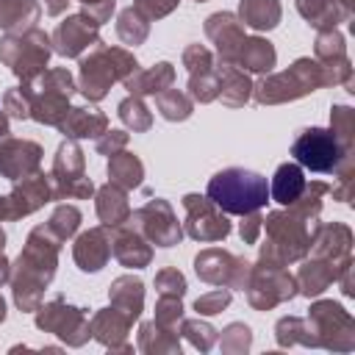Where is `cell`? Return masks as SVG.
<instances>
[{"mask_svg":"<svg viewBox=\"0 0 355 355\" xmlns=\"http://www.w3.org/2000/svg\"><path fill=\"white\" fill-rule=\"evenodd\" d=\"M230 302V291H222V288H216V291H211V294H205V297H200L197 302H194V308L200 311V313H219L225 305Z\"/></svg>","mask_w":355,"mask_h":355,"instance_id":"obj_35","label":"cell"},{"mask_svg":"<svg viewBox=\"0 0 355 355\" xmlns=\"http://www.w3.org/2000/svg\"><path fill=\"white\" fill-rule=\"evenodd\" d=\"M55 255H58V239L55 233L42 225L36 230H31L25 250L19 252L17 269L11 275V286H14V300L22 311H33L39 302L42 288L53 280L55 272Z\"/></svg>","mask_w":355,"mask_h":355,"instance_id":"obj_1","label":"cell"},{"mask_svg":"<svg viewBox=\"0 0 355 355\" xmlns=\"http://www.w3.org/2000/svg\"><path fill=\"white\" fill-rule=\"evenodd\" d=\"M8 277V261L3 258V252H0V283Z\"/></svg>","mask_w":355,"mask_h":355,"instance_id":"obj_44","label":"cell"},{"mask_svg":"<svg viewBox=\"0 0 355 355\" xmlns=\"http://www.w3.org/2000/svg\"><path fill=\"white\" fill-rule=\"evenodd\" d=\"M205 33L216 42V53H219L222 64H236V55H239V50H241V44H244L241 22H239L233 14L222 11V14L208 17Z\"/></svg>","mask_w":355,"mask_h":355,"instance_id":"obj_13","label":"cell"},{"mask_svg":"<svg viewBox=\"0 0 355 355\" xmlns=\"http://www.w3.org/2000/svg\"><path fill=\"white\" fill-rule=\"evenodd\" d=\"M147 31H150V22H147V17H144L141 11L125 8V11L119 14L116 33H119L122 42H128V44H141V42L147 39Z\"/></svg>","mask_w":355,"mask_h":355,"instance_id":"obj_28","label":"cell"},{"mask_svg":"<svg viewBox=\"0 0 355 355\" xmlns=\"http://www.w3.org/2000/svg\"><path fill=\"white\" fill-rule=\"evenodd\" d=\"M3 244H6V233L0 230V252H3Z\"/></svg>","mask_w":355,"mask_h":355,"instance_id":"obj_47","label":"cell"},{"mask_svg":"<svg viewBox=\"0 0 355 355\" xmlns=\"http://www.w3.org/2000/svg\"><path fill=\"white\" fill-rule=\"evenodd\" d=\"M155 286H158V291L166 294V297H183V291H186V280H183V275H180L178 269H164V272H158Z\"/></svg>","mask_w":355,"mask_h":355,"instance_id":"obj_34","label":"cell"},{"mask_svg":"<svg viewBox=\"0 0 355 355\" xmlns=\"http://www.w3.org/2000/svg\"><path fill=\"white\" fill-rule=\"evenodd\" d=\"M236 64H241L250 72H269L275 67V50L263 39H244V44L236 55Z\"/></svg>","mask_w":355,"mask_h":355,"instance_id":"obj_26","label":"cell"},{"mask_svg":"<svg viewBox=\"0 0 355 355\" xmlns=\"http://www.w3.org/2000/svg\"><path fill=\"white\" fill-rule=\"evenodd\" d=\"M8 216V197H0V219Z\"/></svg>","mask_w":355,"mask_h":355,"instance_id":"obj_45","label":"cell"},{"mask_svg":"<svg viewBox=\"0 0 355 355\" xmlns=\"http://www.w3.org/2000/svg\"><path fill=\"white\" fill-rule=\"evenodd\" d=\"M158 111L164 114V119L169 122H178V119H186L191 114V100L178 92V89H169V92H158Z\"/></svg>","mask_w":355,"mask_h":355,"instance_id":"obj_29","label":"cell"},{"mask_svg":"<svg viewBox=\"0 0 355 355\" xmlns=\"http://www.w3.org/2000/svg\"><path fill=\"white\" fill-rule=\"evenodd\" d=\"M67 3L69 0H44V8H47V14H61L67 8Z\"/></svg>","mask_w":355,"mask_h":355,"instance_id":"obj_42","label":"cell"},{"mask_svg":"<svg viewBox=\"0 0 355 355\" xmlns=\"http://www.w3.org/2000/svg\"><path fill=\"white\" fill-rule=\"evenodd\" d=\"M78 3H83V6L89 8V17H92L97 25H103V22H108V19H111L114 0H78Z\"/></svg>","mask_w":355,"mask_h":355,"instance_id":"obj_40","label":"cell"},{"mask_svg":"<svg viewBox=\"0 0 355 355\" xmlns=\"http://www.w3.org/2000/svg\"><path fill=\"white\" fill-rule=\"evenodd\" d=\"M114 255L125 266H147L150 263V247L139 236V230H119L114 239Z\"/></svg>","mask_w":355,"mask_h":355,"instance_id":"obj_22","label":"cell"},{"mask_svg":"<svg viewBox=\"0 0 355 355\" xmlns=\"http://www.w3.org/2000/svg\"><path fill=\"white\" fill-rule=\"evenodd\" d=\"M53 180L58 183L53 197H89L94 191L92 180L83 175V153L78 144L64 141L58 147V155L53 164Z\"/></svg>","mask_w":355,"mask_h":355,"instance_id":"obj_7","label":"cell"},{"mask_svg":"<svg viewBox=\"0 0 355 355\" xmlns=\"http://www.w3.org/2000/svg\"><path fill=\"white\" fill-rule=\"evenodd\" d=\"M97 214H100V219H103V225H122L125 219H128V214H130V208H128V200H125V191L119 189V186H103L100 191H97Z\"/></svg>","mask_w":355,"mask_h":355,"instance_id":"obj_21","label":"cell"},{"mask_svg":"<svg viewBox=\"0 0 355 355\" xmlns=\"http://www.w3.org/2000/svg\"><path fill=\"white\" fill-rule=\"evenodd\" d=\"M53 197V189H50V180L44 175H28L22 183L14 186L11 197H8V216L17 219V216H25L36 208H42L44 202H50Z\"/></svg>","mask_w":355,"mask_h":355,"instance_id":"obj_14","label":"cell"},{"mask_svg":"<svg viewBox=\"0 0 355 355\" xmlns=\"http://www.w3.org/2000/svg\"><path fill=\"white\" fill-rule=\"evenodd\" d=\"M219 97L225 105H241L250 97V80L241 69H236L233 64H222L219 67Z\"/></svg>","mask_w":355,"mask_h":355,"instance_id":"obj_23","label":"cell"},{"mask_svg":"<svg viewBox=\"0 0 355 355\" xmlns=\"http://www.w3.org/2000/svg\"><path fill=\"white\" fill-rule=\"evenodd\" d=\"M3 111H8V114L17 116V119L31 116V89H28V86L8 89L6 97H3Z\"/></svg>","mask_w":355,"mask_h":355,"instance_id":"obj_33","label":"cell"},{"mask_svg":"<svg viewBox=\"0 0 355 355\" xmlns=\"http://www.w3.org/2000/svg\"><path fill=\"white\" fill-rule=\"evenodd\" d=\"M172 80H175V69H172V64H166V61H161V64H155V67H150V69H144V72H133V75H128L125 78V86L130 89V94H155V92H164V89H169L172 86Z\"/></svg>","mask_w":355,"mask_h":355,"instance_id":"obj_19","label":"cell"},{"mask_svg":"<svg viewBox=\"0 0 355 355\" xmlns=\"http://www.w3.org/2000/svg\"><path fill=\"white\" fill-rule=\"evenodd\" d=\"M6 319V302H3V297H0V322Z\"/></svg>","mask_w":355,"mask_h":355,"instance_id":"obj_46","label":"cell"},{"mask_svg":"<svg viewBox=\"0 0 355 355\" xmlns=\"http://www.w3.org/2000/svg\"><path fill=\"white\" fill-rule=\"evenodd\" d=\"M108 175H111V180L116 186L136 189V186H141L144 166H141V161L133 153H114L111 161H108Z\"/></svg>","mask_w":355,"mask_h":355,"instance_id":"obj_25","label":"cell"},{"mask_svg":"<svg viewBox=\"0 0 355 355\" xmlns=\"http://www.w3.org/2000/svg\"><path fill=\"white\" fill-rule=\"evenodd\" d=\"M291 155L300 166H308L311 172H333L341 161V141L327 128H305L297 133L291 144Z\"/></svg>","mask_w":355,"mask_h":355,"instance_id":"obj_5","label":"cell"},{"mask_svg":"<svg viewBox=\"0 0 355 355\" xmlns=\"http://www.w3.org/2000/svg\"><path fill=\"white\" fill-rule=\"evenodd\" d=\"M183 64L189 67V72L211 69V53H208L202 44H191V47L183 53Z\"/></svg>","mask_w":355,"mask_h":355,"instance_id":"obj_36","label":"cell"},{"mask_svg":"<svg viewBox=\"0 0 355 355\" xmlns=\"http://www.w3.org/2000/svg\"><path fill=\"white\" fill-rule=\"evenodd\" d=\"M305 191V178H302V166L300 164H280L275 178H272V189L269 197H275L280 205H294Z\"/></svg>","mask_w":355,"mask_h":355,"instance_id":"obj_18","label":"cell"},{"mask_svg":"<svg viewBox=\"0 0 355 355\" xmlns=\"http://www.w3.org/2000/svg\"><path fill=\"white\" fill-rule=\"evenodd\" d=\"M141 280H133V277H119L114 286H111V300L119 305L116 311H122L130 322L139 316L141 311Z\"/></svg>","mask_w":355,"mask_h":355,"instance_id":"obj_27","label":"cell"},{"mask_svg":"<svg viewBox=\"0 0 355 355\" xmlns=\"http://www.w3.org/2000/svg\"><path fill=\"white\" fill-rule=\"evenodd\" d=\"M197 3H202V0H197Z\"/></svg>","mask_w":355,"mask_h":355,"instance_id":"obj_48","label":"cell"},{"mask_svg":"<svg viewBox=\"0 0 355 355\" xmlns=\"http://www.w3.org/2000/svg\"><path fill=\"white\" fill-rule=\"evenodd\" d=\"M175 319H180V297H161L158 302V324H172Z\"/></svg>","mask_w":355,"mask_h":355,"instance_id":"obj_39","label":"cell"},{"mask_svg":"<svg viewBox=\"0 0 355 355\" xmlns=\"http://www.w3.org/2000/svg\"><path fill=\"white\" fill-rule=\"evenodd\" d=\"M36 324H39L42 330H53V333H58V336L67 338L69 344H72V336H69V333H75V330H86V333H89V324H86L80 308H69V305L64 308L61 300H55V302H50L47 308H42Z\"/></svg>","mask_w":355,"mask_h":355,"instance_id":"obj_15","label":"cell"},{"mask_svg":"<svg viewBox=\"0 0 355 355\" xmlns=\"http://www.w3.org/2000/svg\"><path fill=\"white\" fill-rule=\"evenodd\" d=\"M50 58V36L31 28L19 36H6L0 42V61L11 67V72L28 86Z\"/></svg>","mask_w":355,"mask_h":355,"instance_id":"obj_4","label":"cell"},{"mask_svg":"<svg viewBox=\"0 0 355 355\" xmlns=\"http://www.w3.org/2000/svg\"><path fill=\"white\" fill-rule=\"evenodd\" d=\"M189 92L194 100L200 103H211L219 97V78L211 72V69H202V72H191L189 78Z\"/></svg>","mask_w":355,"mask_h":355,"instance_id":"obj_30","label":"cell"},{"mask_svg":"<svg viewBox=\"0 0 355 355\" xmlns=\"http://www.w3.org/2000/svg\"><path fill=\"white\" fill-rule=\"evenodd\" d=\"M97 28H100V25H97L92 17H86V14L67 17V19L55 28V33H53L55 53H61V55H67V58L80 55L86 47H92V44L100 42Z\"/></svg>","mask_w":355,"mask_h":355,"instance_id":"obj_11","label":"cell"},{"mask_svg":"<svg viewBox=\"0 0 355 355\" xmlns=\"http://www.w3.org/2000/svg\"><path fill=\"white\" fill-rule=\"evenodd\" d=\"M119 119L133 130H147L150 128V111L144 108V103L136 94H130L119 103Z\"/></svg>","mask_w":355,"mask_h":355,"instance_id":"obj_31","label":"cell"},{"mask_svg":"<svg viewBox=\"0 0 355 355\" xmlns=\"http://www.w3.org/2000/svg\"><path fill=\"white\" fill-rule=\"evenodd\" d=\"M241 22L255 31H269L280 19V3L277 0H241L239 3Z\"/></svg>","mask_w":355,"mask_h":355,"instance_id":"obj_20","label":"cell"},{"mask_svg":"<svg viewBox=\"0 0 355 355\" xmlns=\"http://www.w3.org/2000/svg\"><path fill=\"white\" fill-rule=\"evenodd\" d=\"M6 136H8V119H6V114L0 108V139H6Z\"/></svg>","mask_w":355,"mask_h":355,"instance_id":"obj_43","label":"cell"},{"mask_svg":"<svg viewBox=\"0 0 355 355\" xmlns=\"http://www.w3.org/2000/svg\"><path fill=\"white\" fill-rule=\"evenodd\" d=\"M208 200L225 214L247 216L269 202V186L266 178L252 169L227 166L208 180Z\"/></svg>","mask_w":355,"mask_h":355,"instance_id":"obj_2","label":"cell"},{"mask_svg":"<svg viewBox=\"0 0 355 355\" xmlns=\"http://www.w3.org/2000/svg\"><path fill=\"white\" fill-rule=\"evenodd\" d=\"M136 58L122 47H97L80 61V92L89 100H103L114 80H125L136 72Z\"/></svg>","mask_w":355,"mask_h":355,"instance_id":"obj_3","label":"cell"},{"mask_svg":"<svg viewBox=\"0 0 355 355\" xmlns=\"http://www.w3.org/2000/svg\"><path fill=\"white\" fill-rule=\"evenodd\" d=\"M327 75H322V67L311 64L308 58H300L288 72L275 75L269 80H263L255 89V100L258 103H280V100H291L300 97L305 92H313L319 83H324Z\"/></svg>","mask_w":355,"mask_h":355,"instance_id":"obj_6","label":"cell"},{"mask_svg":"<svg viewBox=\"0 0 355 355\" xmlns=\"http://www.w3.org/2000/svg\"><path fill=\"white\" fill-rule=\"evenodd\" d=\"M133 222H136V230L147 233V239L155 241L158 247H172L183 236L169 202H164V200H150L144 208H139L133 214Z\"/></svg>","mask_w":355,"mask_h":355,"instance_id":"obj_8","label":"cell"},{"mask_svg":"<svg viewBox=\"0 0 355 355\" xmlns=\"http://www.w3.org/2000/svg\"><path fill=\"white\" fill-rule=\"evenodd\" d=\"M78 225H80V211L75 208V205H58L55 208V214L50 216V230L55 233V239L61 241V239H69L75 230H78Z\"/></svg>","mask_w":355,"mask_h":355,"instance_id":"obj_32","label":"cell"},{"mask_svg":"<svg viewBox=\"0 0 355 355\" xmlns=\"http://www.w3.org/2000/svg\"><path fill=\"white\" fill-rule=\"evenodd\" d=\"M39 19V6L33 0H0V28L22 31Z\"/></svg>","mask_w":355,"mask_h":355,"instance_id":"obj_24","label":"cell"},{"mask_svg":"<svg viewBox=\"0 0 355 355\" xmlns=\"http://www.w3.org/2000/svg\"><path fill=\"white\" fill-rule=\"evenodd\" d=\"M125 144H128V133H122V130H105V136L97 139V150H100L103 155H114V153H119Z\"/></svg>","mask_w":355,"mask_h":355,"instance_id":"obj_38","label":"cell"},{"mask_svg":"<svg viewBox=\"0 0 355 355\" xmlns=\"http://www.w3.org/2000/svg\"><path fill=\"white\" fill-rule=\"evenodd\" d=\"M61 133L69 139H86V136H100L108 128L105 114L97 108H69V114L61 119Z\"/></svg>","mask_w":355,"mask_h":355,"instance_id":"obj_17","label":"cell"},{"mask_svg":"<svg viewBox=\"0 0 355 355\" xmlns=\"http://www.w3.org/2000/svg\"><path fill=\"white\" fill-rule=\"evenodd\" d=\"M263 227V219L252 211V214H247V222H241V239L247 241V244H252L255 239H258V230Z\"/></svg>","mask_w":355,"mask_h":355,"instance_id":"obj_41","label":"cell"},{"mask_svg":"<svg viewBox=\"0 0 355 355\" xmlns=\"http://www.w3.org/2000/svg\"><path fill=\"white\" fill-rule=\"evenodd\" d=\"M194 269L202 280L208 283H230V286H244L250 275V263L233 258L225 250H205L197 255Z\"/></svg>","mask_w":355,"mask_h":355,"instance_id":"obj_10","label":"cell"},{"mask_svg":"<svg viewBox=\"0 0 355 355\" xmlns=\"http://www.w3.org/2000/svg\"><path fill=\"white\" fill-rule=\"evenodd\" d=\"M183 205L189 211V219H186V230L191 239H200V241H219L230 233V222L216 211V205L208 200V197H200V194H186L183 197Z\"/></svg>","mask_w":355,"mask_h":355,"instance_id":"obj_9","label":"cell"},{"mask_svg":"<svg viewBox=\"0 0 355 355\" xmlns=\"http://www.w3.org/2000/svg\"><path fill=\"white\" fill-rule=\"evenodd\" d=\"M42 161V147L28 139H0V172L8 180L28 178L39 169Z\"/></svg>","mask_w":355,"mask_h":355,"instance_id":"obj_12","label":"cell"},{"mask_svg":"<svg viewBox=\"0 0 355 355\" xmlns=\"http://www.w3.org/2000/svg\"><path fill=\"white\" fill-rule=\"evenodd\" d=\"M178 6V0H136V11H141L147 19H158L164 14H169Z\"/></svg>","mask_w":355,"mask_h":355,"instance_id":"obj_37","label":"cell"},{"mask_svg":"<svg viewBox=\"0 0 355 355\" xmlns=\"http://www.w3.org/2000/svg\"><path fill=\"white\" fill-rule=\"evenodd\" d=\"M111 255V241L105 239V230L103 227H94V230H86L83 236H78L75 241V261L83 272H97L105 266Z\"/></svg>","mask_w":355,"mask_h":355,"instance_id":"obj_16","label":"cell"}]
</instances>
